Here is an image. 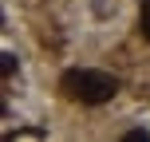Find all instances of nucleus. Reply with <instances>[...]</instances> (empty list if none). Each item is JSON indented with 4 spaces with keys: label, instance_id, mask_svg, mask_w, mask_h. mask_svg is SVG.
Masks as SVG:
<instances>
[{
    "label": "nucleus",
    "instance_id": "nucleus-4",
    "mask_svg": "<svg viewBox=\"0 0 150 142\" xmlns=\"http://www.w3.org/2000/svg\"><path fill=\"white\" fill-rule=\"evenodd\" d=\"M0 59H4V63H0V71H4V79H8V75L16 71V55H12V52H4Z\"/></svg>",
    "mask_w": 150,
    "mask_h": 142
},
{
    "label": "nucleus",
    "instance_id": "nucleus-1",
    "mask_svg": "<svg viewBox=\"0 0 150 142\" xmlns=\"http://www.w3.org/2000/svg\"><path fill=\"white\" fill-rule=\"evenodd\" d=\"M59 91L75 103H87V107H99V103H111L119 95V79L111 71H95V67H71L63 71L59 79Z\"/></svg>",
    "mask_w": 150,
    "mask_h": 142
},
{
    "label": "nucleus",
    "instance_id": "nucleus-3",
    "mask_svg": "<svg viewBox=\"0 0 150 142\" xmlns=\"http://www.w3.org/2000/svg\"><path fill=\"white\" fill-rule=\"evenodd\" d=\"M122 138H127V142H146V138H150V130H146V126H134V130H127Z\"/></svg>",
    "mask_w": 150,
    "mask_h": 142
},
{
    "label": "nucleus",
    "instance_id": "nucleus-2",
    "mask_svg": "<svg viewBox=\"0 0 150 142\" xmlns=\"http://www.w3.org/2000/svg\"><path fill=\"white\" fill-rule=\"evenodd\" d=\"M138 32H142V40H150V0L138 4Z\"/></svg>",
    "mask_w": 150,
    "mask_h": 142
}]
</instances>
